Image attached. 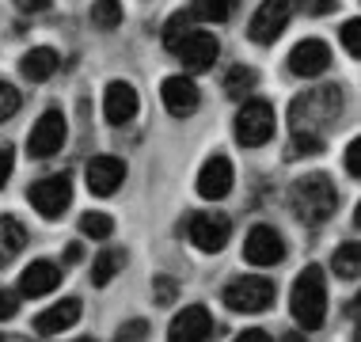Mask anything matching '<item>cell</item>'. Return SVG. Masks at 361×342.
<instances>
[{"mask_svg":"<svg viewBox=\"0 0 361 342\" xmlns=\"http://www.w3.org/2000/svg\"><path fill=\"white\" fill-rule=\"evenodd\" d=\"M327 65H331V50H327L324 38H305V42H297L289 50V73L293 76L312 80V76H319Z\"/></svg>","mask_w":361,"mask_h":342,"instance_id":"cell-11","label":"cell"},{"mask_svg":"<svg viewBox=\"0 0 361 342\" xmlns=\"http://www.w3.org/2000/svg\"><path fill=\"white\" fill-rule=\"evenodd\" d=\"M343 111H346V99H343V87H335V84L297 95V99H293V106H289L293 160H297V156L324 152L327 130H331L338 118H343Z\"/></svg>","mask_w":361,"mask_h":342,"instance_id":"cell-1","label":"cell"},{"mask_svg":"<svg viewBox=\"0 0 361 342\" xmlns=\"http://www.w3.org/2000/svg\"><path fill=\"white\" fill-rule=\"evenodd\" d=\"M255 84H259V73L251 65H232L228 76H224V95L228 99H247L255 92Z\"/></svg>","mask_w":361,"mask_h":342,"instance_id":"cell-22","label":"cell"},{"mask_svg":"<svg viewBox=\"0 0 361 342\" xmlns=\"http://www.w3.org/2000/svg\"><path fill=\"white\" fill-rule=\"evenodd\" d=\"M331 267H335L338 278L357 281L361 278V248H357V243H343V248L335 251V259H331Z\"/></svg>","mask_w":361,"mask_h":342,"instance_id":"cell-25","label":"cell"},{"mask_svg":"<svg viewBox=\"0 0 361 342\" xmlns=\"http://www.w3.org/2000/svg\"><path fill=\"white\" fill-rule=\"evenodd\" d=\"M289 308H293V319L305 331L324 327V319H327V281H324V270L319 267H305L297 274Z\"/></svg>","mask_w":361,"mask_h":342,"instance_id":"cell-2","label":"cell"},{"mask_svg":"<svg viewBox=\"0 0 361 342\" xmlns=\"http://www.w3.org/2000/svg\"><path fill=\"white\" fill-rule=\"evenodd\" d=\"M175 293H179V286H175L171 278H156V286H152V297L160 300V305H171V300H175Z\"/></svg>","mask_w":361,"mask_h":342,"instance_id":"cell-31","label":"cell"},{"mask_svg":"<svg viewBox=\"0 0 361 342\" xmlns=\"http://www.w3.org/2000/svg\"><path fill=\"white\" fill-rule=\"evenodd\" d=\"M80 232H84V236H92V240H106L114 232V221L106 217V213L92 209V213H84V217H80Z\"/></svg>","mask_w":361,"mask_h":342,"instance_id":"cell-27","label":"cell"},{"mask_svg":"<svg viewBox=\"0 0 361 342\" xmlns=\"http://www.w3.org/2000/svg\"><path fill=\"white\" fill-rule=\"evenodd\" d=\"M338 209V194L331 187L327 175H305V179L293 183V213L308 224H324L327 217H335Z\"/></svg>","mask_w":361,"mask_h":342,"instance_id":"cell-3","label":"cell"},{"mask_svg":"<svg viewBox=\"0 0 361 342\" xmlns=\"http://www.w3.org/2000/svg\"><path fill=\"white\" fill-rule=\"evenodd\" d=\"M187 232H190V240H194L198 251L217 255L224 243H228V236H232V221L224 217V213H190Z\"/></svg>","mask_w":361,"mask_h":342,"instance_id":"cell-8","label":"cell"},{"mask_svg":"<svg viewBox=\"0 0 361 342\" xmlns=\"http://www.w3.org/2000/svg\"><path fill=\"white\" fill-rule=\"evenodd\" d=\"M160 99L175 118H187V114L198 111L202 92H198V84H194L190 76H168V80L160 84Z\"/></svg>","mask_w":361,"mask_h":342,"instance_id":"cell-12","label":"cell"},{"mask_svg":"<svg viewBox=\"0 0 361 342\" xmlns=\"http://www.w3.org/2000/svg\"><path fill=\"white\" fill-rule=\"evenodd\" d=\"M224 305L232 312H240V316H255V312H267L274 305V286H270L267 278H236L224 286Z\"/></svg>","mask_w":361,"mask_h":342,"instance_id":"cell-5","label":"cell"},{"mask_svg":"<svg viewBox=\"0 0 361 342\" xmlns=\"http://www.w3.org/2000/svg\"><path fill=\"white\" fill-rule=\"evenodd\" d=\"M343 46L354 57H361V19H346V27H343Z\"/></svg>","mask_w":361,"mask_h":342,"instance_id":"cell-30","label":"cell"},{"mask_svg":"<svg viewBox=\"0 0 361 342\" xmlns=\"http://www.w3.org/2000/svg\"><path fill=\"white\" fill-rule=\"evenodd\" d=\"M19 103H23V95H19L12 84H4V80H0V122H8V118H12V114L19 111Z\"/></svg>","mask_w":361,"mask_h":342,"instance_id":"cell-29","label":"cell"},{"mask_svg":"<svg viewBox=\"0 0 361 342\" xmlns=\"http://www.w3.org/2000/svg\"><path fill=\"white\" fill-rule=\"evenodd\" d=\"M16 312H19V293L0 289V319H12Z\"/></svg>","mask_w":361,"mask_h":342,"instance_id":"cell-33","label":"cell"},{"mask_svg":"<svg viewBox=\"0 0 361 342\" xmlns=\"http://www.w3.org/2000/svg\"><path fill=\"white\" fill-rule=\"evenodd\" d=\"M190 31H194V16H190V12H175L168 23H164V46L175 54V50H179V42H183Z\"/></svg>","mask_w":361,"mask_h":342,"instance_id":"cell-26","label":"cell"},{"mask_svg":"<svg viewBox=\"0 0 361 342\" xmlns=\"http://www.w3.org/2000/svg\"><path fill=\"white\" fill-rule=\"evenodd\" d=\"M65 145V118L61 111H46L42 118L35 122L31 137H27V152L35 156V160H46V156H57Z\"/></svg>","mask_w":361,"mask_h":342,"instance_id":"cell-10","label":"cell"},{"mask_svg":"<svg viewBox=\"0 0 361 342\" xmlns=\"http://www.w3.org/2000/svg\"><path fill=\"white\" fill-rule=\"evenodd\" d=\"M168 335L175 342H202V338L213 335V316L202 305H190V308H183L179 316L171 319Z\"/></svg>","mask_w":361,"mask_h":342,"instance_id":"cell-17","label":"cell"},{"mask_svg":"<svg viewBox=\"0 0 361 342\" xmlns=\"http://www.w3.org/2000/svg\"><path fill=\"white\" fill-rule=\"evenodd\" d=\"M76 319H80V300L69 297V300H57L54 308L38 312L35 316V331L38 335H61V331H69Z\"/></svg>","mask_w":361,"mask_h":342,"instance_id":"cell-19","label":"cell"},{"mask_svg":"<svg viewBox=\"0 0 361 342\" xmlns=\"http://www.w3.org/2000/svg\"><path fill=\"white\" fill-rule=\"evenodd\" d=\"M293 12H297V0H262V4L255 8V16H251V27H247L251 42L270 46L289 27Z\"/></svg>","mask_w":361,"mask_h":342,"instance_id":"cell-6","label":"cell"},{"mask_svg":"<svg viewBox=\"0 0 361 342\" xmlns=\"http://www.w3.org/2000/svg\"><path fill=\"white\" fill-rule=\"evenodd\" d=\"M308 12H316V16H327L331 12V8H335V0H308Z\"/></svg>","mask_w":361,"mask_h":342,"instance_id":"cell-37","label":"cell"},{"mask_svg":"<svg viewBox=\"0 0 361 342\" xmlns=\"http://www.w3.org/2000/svg\"><path fill=\"white\" fill-rule=\"evenodd\" d=\"M27 243V228L16 217H0V267H8Z\"/></svg>","mask_w":361,"mask_h":342,"instance_id":"cell-21","label":"cell"},{"mask_svg":"<svg viewBox=\"0 0 361 342\" xmlns=\"http://www.w3.org/2000/svg\"><path fill=\"white\" fill-rule=\"evenodd\" d=\"M240 342H270L267 331H240Z\"/></svg>","mask_w":361,"mask_h":342,"instance_id":"cell-38","label":"cell"},{"mask_svg":"<svg viewBox=\"0 0 361 342\" xmlns=\"http://www.w3.org/2000/svg\"><path fill=\"white\" fill-rule=\"evenodd\" d=\"M179 61L190 68V73H209L213 61H217V38L206 35V31H190L187 38L179 42Z\"/></svg>","mask_w":361,"mask_h":342,"instance_id":"cell-16","label":"cell"},{"mask_svg":"<svg viewBox=\"0 0 361 342\" xmlns=\"http://www.w3.org/2000/svg\"><path fill=\"white\" fill-rule=\"evenodd\" d=\"M84 179H87V190H92L95 198H106V194H114V190L122 187L126 164L118 160V156H95V160L87 164Z\"/></svg>","mask_w":361,"mask_h":342,"instance_id":"cell-14","label":"cell"},{"mask_svg":"<svg viewBox=\"0 0 361 342\" xmlns=\"http://www.w3.org/2000/svg\"><path fill=\"white\" fill-rule=\"evenodd\" d=\"M232 179H236V171H232L228 156H209L198 171V194L206 202H221L232 190Z\"/></svg>","mask_w":361,"mask_h":342,"instance_id":"cell-15","label":"cell"},{"mask_svg":"<svg viewBox=\"0 0 361 342\" xmlns=\"http://www.w3.org/2000/svg\"><path fill=\"white\" fill-rule=\"evenodd\" d=\"M346 168H350V175H361V141L357 137L346 145Z\"/></svg>","mask_w":361,"mask_h":342,"instance_id":"cell-34","label":"cell"},{"mask_svg":"<svg viewBox=\"0 0 361 342\" xmlns=\"http://www.w3.org/2000/svg\"><path fill=\"white\" fill-rule=\"evenodd\" d=\"M57 286H61V270H57L50 259L31 262V267L23 270V278H19V293H23V297H46V293H54Z\"/></svg>","mask_w":361,"mask_h":342,"instance_id":"cell-18","label":"cell"},{"mask_svg":"<svg viewBox=\"0 0 361 342\" xmlns=\"http://www.w3.org/2000/svg\"><path fill=\"white\" fill-rule=\"evenodd\" d=\"M92 19H95L99 27H106V31H111V27L122 23V4H118V0H95Z\"/></svg>","mask_w":361,"mask_h":342,"instance_id":"cell-28","label":"cell"},{"mask_svg":"<svg viewBox=\"0 0 361 342\" xmlns=\"http://www.w3.org/2000/svg\"><path fill=\"white\" fill-rule=\"evenodd\" d=\"M243 259H247L251 267H274V262L286 259V240H281L270 224H255V228L247 232V240H243Z\"/></svg>","mask_w":361,"mask_h":342,"instance_id":"cell-9","label":"cell"},{"mask_svg":"<svg viewBox=\"0 0 361 342\" xmlns=\"http://www.w3.org/2000/svg\"><path fill=\"white\" fill-rule=\"evenodd\" d=\"M57 65H61L57 50H50V46H38V50H27V54H23L19 73H23L31 84H42V80H50V76L57 73Z\"/></svg>","mask_w":361,"mask_h":342,"instance_id":"cell-20","label":"cell"},{"mask_svg":"<svg viewBox=\"0 0 361 342\" xmlns=\"http://www.w3.org/2000/svg\"><path fill=\"white\" fill-rule=\"evenodd\" d=\"M274 106L267 99H243L240 111H236V141L243 149H259V145H267L270 137H274Z\"/></svg>","mask_w":361,"mask_h":342,"instance_id":"cell-4","label":"cell"},{"mask_svg":"<svg viewBox=\"0 0 361 342\" xmlns=\"http://www.w3.org/2000/svg\"><path fill=\"white\" fill-rule=\"evenodd\" d=\"M137 114V92L126 80H111L103 92V118L111 126H130Z\"/></svg>","mask_w":361,"mask_h":342,"instance_id":"cell-13","label":"cell"},{"mask_svg":"<svg viewBox=\"0 0 361 342\" xmlns=\"http://www.w3.org/2000/svg\"><path fill=\"white\" fill-rule=\"evenodd\" d=\"M122 267H126V251L103 248L99 255H95V262H92V281H95V286H106V281H111Z\"/></svg>","mask_w":361,"mask_h":342,"instance_id":"cell-24","label":"cell"},{"mask_svg":"<svg viewBox=\"0 0 361 342\" xmlns=\"http://www.w3.org/2000/svg\"><path fill=\"white\" fill-rule=\"evenodd\" d=\"M12 171H16V152H12V145H8V149H0V190L8 187Z\"/></svg>","mask_w":361,"mask_h":342,"instance_id":"cell-32","label":"cell"},{"mask_svg":"<svg viewBox=\"0 0 361 342\" xmlns=\"http://www.w3.org/2000/svg\"><path fill=\"white\" fill-rule=\"evenodd\" d=\"M145 335H149V324H145V319H133V324L118 327V338H145Z\"/></svg>","mask_w":361,"mask_h":342,"instance_id":"cell-35","label":"cell"},{"mask_svg":"<svg viewBox=\"0 0 361 342\" xmlns=\"http://www.w3.org/2000/svg\"><path fill=\"white\" fill-rule=\"evenodd\" d=\"M187 12L194 16V23H228L232 12H236V0H194V4L187 8Z\"/></svg>","mask_w":361,"mask_h":342,"instance_id":"cell-23","label":"cell"},{"mask_svg":"<svg viewBox=\"0 0 361 342\" xmlns=\"http://www.w3.org/2000/svg\"><path fill=\"white\" fill-rule=\"evenodd\" d=\"M19 12H46L50 8V0H16Z\"/></svg>","mask_w":361,"mask_h":342,"instance_id":"cell-36","label":"cell"},{"mask_svg":"<svg viewBox=\"0 0 361 342\" xmlns=\"http://www.w3.org/2000/svg\"><path fill=\"white\" fill-rule=\"evenodd\" d=\"M27 202H31L42 217H50V221L61 217V213L69 209V202H73V179H69V175H46V179L31 183Z\"/></svg>","mask_w":361,"mask_h":342,"instance_id":"cell-7","label":"cell"},{"mask_svg":"<svg viewBox=\"0 0 361 342\" xmlns=\"http://www.w3.org/2000/svg\"><path fill=\"white\" fill-rule=\"evenodd\" d=\"M80 255H84L80 243H69V248H65V262H69V267H73V262H80Z\"/></svg>","mask_w":361,"mask_h":342,"instance_id":"cell-39","label":"cell"}]
</instances>
